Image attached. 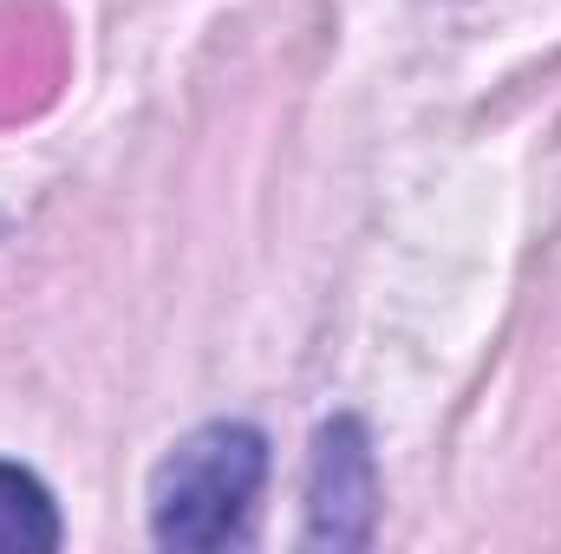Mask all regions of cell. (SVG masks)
Listing matches in <instances>:
<instances>
[{"instance_id":"1","label":"cell","mask_w":561,"mask_h":554,"mask_svg":"<svg viewBox=\"0 0 561 554\" xmlns=\"http://www.w3.org/2000/svg\"><path fill=\"white\" fill-rule=\"evenodd\" d=\"M268 489V437L242 417L196 424L170 443L150 476V542L157 549H229Z\"/></svg>"},{"instance_id":"3","label":"cell","mask_w":561,"mask_h":554,"mask_svg":"<svg viewBox=\"0 0 561 554\" xmlns=\"http://www.w3.org/2000/svg\"><path fill=\"white\" fill-rule=\"evenodd\" d=\"M46 549H59L53 489L33 470L0 463V554H46Z\"/></svg>"},{"instance_id":"2","label":"cell","mask_w":561,"mask_h":554,"mask_svg":"<svg viewBox=\"0 0 561 554\" xmlns=\"http://www.w3.org/2000/svg\"><path fill=\"white\" fill-rule=\"evenodd\" d=\"M379 509V470L359 417H333L313 437L307 463V549H359L373 535Z\"/></svg>"}]
</instances>
